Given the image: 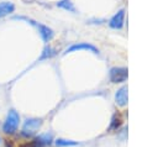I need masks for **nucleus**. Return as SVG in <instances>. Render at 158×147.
Segmentation results:
<instances>
[{
  "instance_id": "obj_1",
  "label": "nucleus",
  "mask_w": 158,
  "mask_h": 147,
  "mask_svg": "<svg viewBox=\"0 0 158 147\" xmlns=\"http://www.w3.org/2000/svg\"><path fill=\"white\" fill-rule=\"evenodd\" d=\"M19 124H20V116L19 114L15 111V110H10L7 116H6V120L2 125V131L5 133H14L17 127H19Z\"/></svg>"
},
{
  "instance_id": "obj_2",
  "label": "nucleus",
  "mask_w": 158,
  "mask_h": 147,
  "mask_svg": "<svg viewBox=\"0 0 158 147\" xmlns=\"http://www.w3.org/2000/svg\"><path fill=\"white\" fill-rule=\"evenodd\" d=\"M41 125H42V119H27L22 126V131H21L22 136L25 137L33 136L38 131Z\"/></svg>"
},
{
  "instance_id": "obj_3",
  "label": "nucleus",
  "mask_w": 158,
  "mask_h": 147,
  "mask_svg": "<svg viewBox=\"0 0 158 147\" xmlns=\"http://www.w3.org/2000/svg\"><path fill=\"white\" fill-rule=\"evenodd\" d=\"M51 141H52V136L48 133H44V135H41V136L33 138L32 141L20 145L19 147H44L46 145H49Z\"/></svg>"
},
{
  "instance_id": "obj_4",
  "label": "nucleus",
  "mask_w": 158,
  "mask_h": 147,
  "mask_svg": "<svg viewBox=\"0 0 158 147\" xmlns=\"http://www.w3.org/2000/svg\"><path fill=\"white\" fill-rule=\"evenodd\" d=\"M127 78V68L122 67H115L110 70V80L112 83H121L125 82Z\"/></svg>"
},
{
  "instance_id": "obj_5",
  "label": "nucleus",
  "mask_w": 158,
  "mask_h": 147,
  "mask_svg": "<svg viewBox=\"0 0 158 147\" xmlns=\"http://www.w3.org/2000/svg\"><path fill=\"white\" fill-rule=\"evenodd\" d=\"M80 49H85V51H91L93 53H99V49L95 47V46H93V44H89V43H77V44H72L70 47H68L67 49H65V52H64V54L65 53H69V52H75V51H80Z\"/></svg>"
},
{
  "instance_id": "obj_6",
  "label": "nucleus",
  "mask_w": 158,
  "mask_h": 147,
  "mask_svg": "<svg viewBox=\"0 0 158 147\" xmlns=\"http://www.w3.org/2000/svg\"><path fill=\"white\" fill-rule=\"evenodd\" d=\"M123 17H125V10L121 9L117 11V14L114 15V17L110 20V26L112 28H121L123 26Z\"/></svg>"
},
{
  "instance_id": "obj_7",
  "label": "nucleus",
  "mask_w": 158,
  "mask_h": 147,
  "mask_svg": "<svg viewBox=\"0 0 158 147\" xmlns=\"http://www.w3.org/2000/svg\"><path fill=\"white\" fill-rule=\"evenodd\" d=\"M37 27H38V32H40L42 40L44 42H49L52 40V37H53V31L48 26H44V25H41V23H38Z\"/></svg>"
},
{
  "instance_id": "obj_8",
  "label": "nucleus",
  "mask_w": 158,
  "mask_h": 147,
  "mask_svg": "<svg viewBox=\"0 0 158 147\" xmlns=\"http://www.w3.org/2000/svg\"><path fill=\"white\" fill-rule=\"evenodd\" d=\"M15 11V5L10 1H1L0 2V17L7 16Z\"/></svg>"
},
{
  "instance_id": "obj_9",
  "label": "nucleus",
  "mask_w": 158,
  "mask_h": 147,
  "mask_svg": "<svg viewBox=\"0 0 158 147\" xmlns=\"http://www.w3.org/2000/svg\"><path fill=\"white\" fill-rule=\"evenodd\" d=\"M115 98H116V103H117L120 106L126 105V103H127V88H126V86L121 88V89L116 93Z\"/></svg>"
},
{
  "instance_id": "obj_10",
  "label": "nucleus",
  "mask_w": 158,
  "mask_h": 147,
  "mask_svg": "<svg viewBox=\"0 0 158 147\" xmlns=\"http://www.w3.org/2000/svg\"><path fill=\"white\" fill-rule=\"evenodd\" d=\"M57 6H59V7L64 9V10L72 11V12H74V11H75L74 5H73V2H72L70 0H60V1H58V2H57Z\"/></svg>"
},
{
  "instance_id": "obj_11",
  "label": "nucleus",
  "mask_w": 158,
  "mask_h": 147,
  "mask_svg": "<svg viewBox=\"0 0 158 147\" xmlns=\"http://www.w3.org/2000/svg\"><path fill=\"white\" fill-rule=\"evenodd\" d=\"M56 145H57V146H60V147H65V146H75V145H77V142L59 138V140H57V141H56Z\"/></svg>"
},
{
  "instance_id": "obj_12",
  "label": "nucleus",
  "mask_w": 158,
  "mask_h": 147,
  "mask_svg": "<svg viewBox=\"0 0 158 147\" xmlns=\"http://www.w3.org/2000/svg\"><path fill=\"white\" fill-rule=\"evenodd\" d=\"M53 54H54L53 49H52L51 47H46V48L43 49V54L41 56V59H43V58H47V57H52Z\"/></svg>"
},
{
  "instance_id": "obj_13",
  "label": "nucleus",
  "mask_w": 158,
  "mask_h": 147,
  "mask_svg": "<svg viewBox=\"0 0 158 147\" xmlns=\"http://www.w3.org/2000/svg\"><path fill=\"white\" fill-rule=\"evenodd\" d=\"M120 125H121V119L120 117L116 119V116H114L112 117V124H111V127L110 128H117Z\"/></svg>"
}]
</instances>
